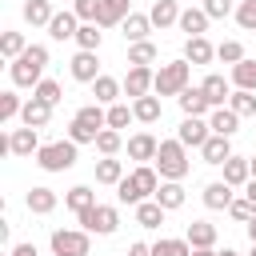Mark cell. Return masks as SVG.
<instances>
[{"instance_id":"6da1fadb","label":"cell","mask_w":256,"mask_h":256,"mask_svg":"<svg viewBox=\"0 0 256 256\" xmlns=\"http://www.w3.org/2000/svg\"><path fill=\"white\" fill-rule=\"evenodd\" d=\"M156 188H160V172H156L152 164H140V168H132V172L116 184V200L136 208V204L152 200V196H156Z\"/></svg>"},{"instance_id":"7a4b0ae2","label":"cell","mask_w":256,"mask_h":256,"mask_svg":"<svg viewBox=\"0 0 256 256\" xmlns=\"http://www.w3.org/2000/svg\"><path fill=\"white\" fill-rule=\"evenodd\" d=\"M44 68H48V48H44V44H28L24 56L8 64L12 84H16V88H32V92H36V84L44 80Z\"/></svg>"},{"instance_id":"3957f363","label":"cell","mask_w":256,"mask_h":256,"mask_svg":"<svg viewBox=\"0 0 256 256\" xmlns=\"http://www.w3.org/2000/svg\"><path fill=\"white\" fill-rule=\"evenodd\" d=\"M152 168L160 172V180H184L188 168H192L188 164V148L180 140H160V152H156Z\"/></svg>"},{"instance_id":"277c9868","label":"cell","mask_w":256,"mask_h":256,"mask_svg":"<svg viewBox=\"0 0 256 256\" xmlns=\"http://www.w3.org/2000/svg\"><path fill=\"white\" fill-rule=\"evenodd\" d=\"M188 80H192V64L180 56V60H168V64L156 68V84H152V92H156V96H180V92L188 88Z\"/></svg>"},{"instance_id":"5b68a950","label":"cell","mask_w":256,"mask_h":256,"mask_svg":"<svg viewBox=\"0 0 256 256\" xmlns=\"http://www.w3.org/2000/svg\"><path fill=\"white\" fill-rule=\"evenodd\" d=\"M48 244H52V256H88L92 252V232H84V228H56L48 236Z\"/></svg>"},{"instance_id":"8992f818","label":"cell","mask_w":256,"mask_h":256,"mask_svg":"<svg viewBox=\"0 0 256 256\" xmlns=\"http://www.w3.org/2000/svg\"><path fill=\"white\" fill-rule=\"evenodd\" d=\"M76 148H80V144H72V140H52V144H44V148L36 152V164H40L44 172H68V168L76 164Z\"/></svg>"},{"instance_id":"52a82bcc","label":"cell","mask_w":256,"mask_h":256,"mask_svg":"<svg viewBox=\"0 0 256 256\" xmlns=\"http://www.w3.org/2000/svg\"><path fill=\"white\" fill-rule=\"evenodd\" d=\"M76 220H80V228L92 232V236H112V232L120 228V212H116L112 204H96V208L80 212Z\"/></svg>"},{"instance_id":"ba28073f","label":"cell","mask_w":256,"mask_h":256,"mask_svg":"<svg viewBox=\"0 0 256 256\" xmlns=\"http://www.w3.org/2000/svg\"><path fill=\"white\" fill-rule=\"evenodd\" d=\"M208 136H212V128H208V120H204V116H184V120H180V128H176V140H180L184 148H204V144H208Z\"/></svg>"},{"instance_id":"9c48e42d","label":"cell","mask_w":256,"mask_h":256,"mask_svg":"<svg viewBox=\"0 0 256 256\" xmlns=\"http://www.w3.org/2000/svg\"><path fill=\"white\" fill-rule=\"evenodd\" d=\"M44 144H40V132L36 128H12L8 132V156H36Z\"/></svg>"},{"instance_id":"30bf717a","label":"cell","mask_w":256,"mask_h":256,"mask_svg":"<svg viewBox=\"0 0 256 256\" xmlns=\"http://www.w3.org/2000/svg\"><path fill=\"white\" fill-rule=\"evenodd\" d=\"M68 72H72V80H80V84H96V80L104 76L96 52H76V56L68 60Z\"/></svg>"},{"instance_id":"8fae6325","label":"cell","mask_w":256,"mask_h":256,"mask_svg":"<svg viewBox=\"0 0 256 256\" xmlns=\"http://www.w3.org/2000/svg\"><path fill=\"white\" fill-rule=\"evenodd\" d=\"M120 84H124V96L140 100V96H148V92H152V84H156V72H152V68H128V76H124Z\"/></svg>"},{"instance_id":"7c38bea8","label":"cell","mask_w":256,"mask_h":256,"mask_svg":"<svg viewBox=\"0 0 256 256\" xmlns=\"http://www.w3.org/2000/svg\"><path fill=\"white\" fill-rule=\"evenodd\" d=\"M156 152H160V140H156L152 132H136V136H128V156H132V160L152 164V160H156Z\"/></svg>"},{"instance_id":"4fadbf2b","label":"cell","mask_w":256,"mask_h":256,"mask_svg":"<svg viewBox=\"0 0 256 256\" xmlns=\"http://www.w3.org/2000/svg\"><path fill=\"white\" fill-rule=\"evenodd\" d=\"M232 200H236L232 184H224V180L204 184V208H212V212H228V208H232Z\"/></svg>"},{"instance_id":"5bb4252c","label":"cell","mask_w":256,"mask_h":256,"mask_svg":"<svg viewBox=\"0 0 256 256\" xmlns=\"http://www.w3.org/2000/svg\"><path fill=\"white\" fill-rule=\"evenodd\" d=\"M176 100H180V112H184V116H212V104H208L204 88H192V84H188Z\"/></svg>"},{"instance_id":"9a60e30c","label":"cell","mask_w":256,"mask_h":256,"mask_svg":"<svg viewBox=\"0 0 256 256\" xmlns=\"http://www.w3.org/2000/svg\"><path fill=\"white\" fill-rule=\"evenodd\" d=\"M220 168H224V184H232V188H244L252 180V160L248 156H228Z\"/></svg>"},{"instance_id":"2e32d148","label":"cell","mask_w":256,"mask_h":256,"mask_svg":"<svg viewBox=\"0 0 256 256\" xmlns=\"http://www.w3.org/2000/svg\"><path fill=\"white\" fill-rule=\"evenodd\" d=\"M76 32H80V20H76V12H72V8L56 12V16H52V24H48V36H52V40H76Z\"/></svg>"},{"instance_id":"e0dca14e","label":"cell","mask_w":256,"mask_h":256,"mask_svg":"<svg viewBox=\"0 0 256 256\" xmlns=\"http://www.w3.org/2000/svg\"><path fill=\"white\" fill-rule=\"evenodd\" d=\"M184 60H188L192 68L212 64V60H216V48L208 44V36H192V40H184Z\"/></svg>"},{"instance_id":"ac0fdd59","label":"cell","mask_w":256,"mask_h":256,"mask_svg":"<svg viewBox=\"0 0 256 256\" xmlns=\"http://www.w3.org/2000/svg\"><path fill=\"white\" fill-rule=\"evenodd\" d=\"M48 120H52V104H44V100H36V96L24 100V112H20V124H24V128H36V132H40Z\"/></svg>"},{"instance_id":"d6986e66","label":"cell","mask_w":256,"mask_h":256,"mask_svg":"<svg viewBox=\"0 0 256 256\" xmlns=\"http://www.w3.org/2000/svg\"><path fill=\"white\" fill-rule=\"evenodd\" d=\"M164 212H176V208H184V184L180 180H160V188H156V196H152Z\"/></svg>"},{"instance_id":"ffe728a7","label":"cell","mask_w":256,"mask_h":256,"mask_svg":"<svg viewBox=\"0 0 256 256\" xmlns=\"http://www.w3.org/2000/svg\"><path fill=\"white\" fill-rule=\"evenodd\" d=\"M24 204H28V212H32V216H48V212H52V208L60 204V196H56L52 188L36 184V188H32V192L24 196Z\"/></svg>"},{"instance_id":"44dd1931","label":"cell","mask_w":256,"mask_h":256,"mask_svg":"<svg viewBox=\"0 0 256 256\" xmlns=\"http://www.w3.org/2000/svg\"><path fill=\"white\" fill-rule=\"evenodd\" d=\"M180 12H184V8H180L176 0H156V4H152V12H148V20H152V28H160V32H164V28L180 24Z\"/></svg>"},{"instance_id":"7402d4cb","label":"cell","mask_w":256,"mask_h":256,"mask_svg":"<svg viewBox=\"0 0 256 256\" xmlns=\"http://www.w3.org/2000/svg\"><path fill=\"white\" fill-rule=\"evenodd\" d=\"M20 16H24L32 28H48V24H52V16H56V8H52V0H24Z\"/></svg>"},{"instance_id":"603a6c76","label":"cell","mask_w":256,"mask_h":256,"mask_svg":"<svg viewBox=\"0 0 256 256\" xmlns=\"http://www.w3.org/2000/svg\"><path fill=\"white\" fill-rule=\"evenodd\" d=\"M200 88H204V96H208V104H212V108H224V104L232 100L228 80H224V76H216V72H212V76H204V84H200Z\"/></svg>"},{"instance_id":"cb8c5ba5","label":"cell","mask_w":256,"mask_h":256,"mask_svg":"<svg viewBox=\"0 0 256 256\" xmlns=\"http://www.w3.org/2000/svg\"><path fill=\"white\" fill-rule=\"evenodd\" d=\"M208 128L216 132V136H236V128H240V116L232 112V108H212V116H208Z\"/></svg>"},{"instance_id":"d4e9b609","label":"cell","mask_w":256,"mask_h":256,"mask_svg":"<svg viewBox=\"0 0 256 256\" xmlns=\"http://www.w3.org/2000/svg\"><path fill=\"white\" fill-rule=\"evenodd\" d=\"M200 156H204V164H224V160L236 156V152H232V140H228V136H216V132H212L208 144L200 148Z\"/></svg>"},{"instance_id":"484cf974","label":"cell","mask_w":256,"mask_h":256,"mask_svg":"<svg viewBox=\"0 0 256 256\" xmlns=\"http://www.w3.org/2000/svg\"><path fill=\"white\" fill-rule=\"evenodd\" d=\"M64 208L80 216V212H88V208H96V192H92L88 184H76V188H68V192H64Z\"/></svg>"},{"instance_id":"4316f807","label":"cell","mask_w":256,"mask_h":256,"mask_svg":"<svg viewBox=\"0 0 256 256\" xmlns=\"http://www.w3.org/2000/svg\"><path fill=\"white\" fill-rule=\"evenodd\" d=\"M184 240H188L192 248H216V224H208V220H192L188 232H184Z\"/></svg>"},{"instance_id":"83f0119b","label":"cell","mask_w":256,"mask_h":256,"mask_svg":"<svg viewBox=\"0 0 256 256\" xmlns=\"http://www.w3.org/2000/svg\"><path fill=\"white\" fill-rule=\"evenodd\" d=\"M208 24H212V20H208L204 8H184V12H180V32H188V40H192V36H204Z\"/></svg>"},{"instance_id":"f1b7e54d","label":"cell","mask_w":256,"mask_h":256,"mask_svg":"<svg viewBox=\"0 0 256 256\" xmlns=\"http://www.w3.org/2000/svg\"><path fill=\"white\" fill-rule=\"evenodd\" d=\"M120 28H124V40H128V44H140V40H148V32H152V20H148L144 12H132V16L120 24Z\"/></svg>"},{"instance_id":"f546056e","label":"cell","mask_w":256,"mask_h":256,"mask_svg":"<svg viewBox=\"0 0 256 256\" xmlns=\"http://www.w3.org/2000/svg\"><path fill=\"white\" fill-rule=\"evenodd\" d=\"M132 112H136V120H140V124H156L164 108H160V96H156V92H148V96L132 100Z\"/></svg>"},{"instance_id":"4dcf8cb0","label":"cell","mask_w":256,"mask_h":256,"mask_svg":"<svg viewBox=\"0 0 256 256\" xmlns=\"http://www.w3.org/2000/svg\"><path fill=\"white\" fill-rule=\"evenodd\" d=\"M132 12H128V0H104V8H100V28H116V24H124Z\"/></svg>"},{"instance_id":"1f68e13d","label":"cell","mask_w":256,"mask_h":256,"mask_svg":"<svg viewBox=\"0 0 256 256\" xmlns=\"http://www.w3.org/2000/svg\"><path fill=\"white\" fill-rule=\"evenodd\" d=\"M124 180V164L116 160V156H104V160H96V184H120Z\"/></svg>"},{"instance_id":"d6a6232c","label":"cell","mask_w":256,"mask_h":256,"mask_svg":"<svg viewBox=\"0 0 256 256\" xmlns=\"http://www.w3.org/2000/svg\"><path fill=\"white\" fill-rule=\"evenodd\" d=\"M124 92V84L116 80V76H100L96 84H92V96H96V104H116V96Z\"/></svg>"},{"instance_id":"836d02e7","label":"cell","mask_w":256,"mask_h":256,"mask_svg":"<svg viewBox=\"0 0 256 256\" xmlns=\"http://www.w3.org/2000/svg\"><path fill=\"white\" fill-rule=\"evenodd\" d=\"M164 216H168V212H164L156 200L136 204V224H140V228H160V224H164Z\"/></svg>"},{"instance_id":"e575fe53","label":"cell","mask_w":256,"mask_h":256,"mask_svg":"<svg viewBox=\"0 0 256 256\" xmlns=\"http://www.w3.org/2000/svg\"><path fill=\"white\" fill-rule=\"evenodd\" d=\"M24 48H28V40H24V32H4L0 36V56L12 64V60H20L24 56Z\"/></svg>"},{"instance_id":"d590c367","label":"cell","mask_w":256,"mask_h":256,"mask_svg":"<svg viewBox=\"0 0 256 256\" xmlns=\"http://www.w3.org/2000/svg\"><path fill=\"white\" fill-rule=\"evenodd\" d=\"M128 64H132V68H148V64H156V44H152V40L128 44Z\"/></svg>"},{"instance_id":"8d00e7d4","label":"cell","mask_w":256,"mask_h":256,"mask_svg":"<svg viewBox=\"0 0 256 256\" xmlns=\"http://www.w3.org/2000/svg\"><path fill=\"white\" fill-rule=\"evenodd\" d=\"M232 84L236 88H244V92H256V60H240L236 68H232Z\"/></svg>"},{"instance_id":"74e56055","label":"cell","mask_w":256,"mask_h":256,"mask_svg":"<svg viewBox=\"0 0 256 256\" xmlns=\"http://www.w3.org/2000/svg\"><path fill=\"white\" fill-rule=\"evenodd\" d=\"M228 108L244 120V116H256V92H244V88H236L232 92V100H228Z\"/></svg>"},{"instance_id":"f35d334b","label":"cell","mask_w":256,"mask_h":256,"mask_svg":"<svg viewBox=\"0 0 256 256\" xmlns=\"http://www.w3.org/2000/svg\"><path fill=\"white\" fill-rule=\"evenodd\" d=\"M152 256H192V244H188V240H172V236H164V240L152 244Z\"/></svg>"},{"instance_id":"ab89813d","label":"cell","mask_w":256,"mask_h":256,"mask_svg":"<svg viewBox=\"0 0 256 256\" xmlns=\"http://www.w3.org/2000/svg\"><path fill=\"white\" fill-rule=\"evenodd\" d=\"M100 40H104L100 24H80V32H76V44H80V52H96V48H100Z\"/></svg>"},{"instance_id":"60d3db41","label":"cell","mask_w":256,"mask_h":256,"mask_svg":"<svg viewBox=\"0 0 256 256\" xmlns=\"http://www.w3.org/2000/svg\"><path fill=\"white\" fill-rule=\"evenodd\" d=\"M120 148H124V136H120L116 128H104V132L96 136V152H100V156H116Z\"/></svg>"},{"instance_id":"b9f144b4","label":"cell","mask_w":256,"mask_h":256,"mask_svg":"<svg viewBox=\"0 0 256 256\" xmlns=\"http://www.w3.org/2000/svg\"><path fill=\"white\" fill-rule=\"evenodd\" d=\"M100 8H104V0H72V12H76L80 24H96L100 20Z\"/></svg>"},{"instance_id":"7bdbcfd3","label":"cell","mask_w":256,"mask_h":256,"mask_svg":"<svg viewBox=\"0 0 256 256\" xmlns=\"http://www.w3.org/2000/svg\"><path fill=\"white\" fill-rule=\"evenodd\" d=\"M216 60L236 68V64L244 60V44H240V40H224V44H216Z\"/></svg>"},{"instance_id":"ee69618b","label":"cell","mask_w":256,"mask_h":256,"mask_svg":"<svg viewBox=\"0 0 256 256\" xmlns=\"http://www.w3.org/2000/svg\"><path fill=\"white\" fill-rule=\"evenodd\" d=\"M32 96H36V100H44V104H52V108H56V104H60V100H64V88H60V84H56V80H40V84H36V92H32Z\"/></svg>"},{"instance_id":"f6af8a7d","label":"cell","mask_w":256,"mask_h":256,"mask_svg":"<svg viewBox=\"0 0 256 256\" xmlns=\"http://www.w3.org/2000/svg\"><path fill=\"white\" fill-rule=\"evenodd\" d=\"M24 112V104H20V96L16 92H0V124H8V120H16Z\"/></svg>"},{"instance_id":"bcb514c9","label":"cell","mask_w":256,"mask_h":256,"mask_svg":"<svg viewBox=\"0 0 256 256\" xmlns=\"http://www.w3.org/2000/svg\"><path fill=\"white\" fill-rule=\"evenodd\" d=\"M228 216H232V220H240V224H252V220H256V204H252L248 196H236V200H232V208H228Z\"/></svg>"},{"instance_id":"7dc6e473","label":"cell","mask_w":256,"mask_h":256,"mask_svg":"<svg viewBox=\"0 0 256 256\" xmlns=\"http://www.w3.org/2000/svg\"><path fill=\"white\" fill-rule=\"evenodd\" d=\"M128 120H136V112L128 108V104H108V128H128Z\"/></svg>"},{"instance_id":"c3c4849f","label":"cell","mask_w":256,"mask_h":256,"mask_svg":"<svg viewBox=\"0 0 256 256\" xmlns=\"http://www.w3.org/2000/svg\"><path fill=\"white\" fill-rule=\"evenodd\" d=\"M236 24L244 32H256V0H240L236 4Z\"/></svg>"},{"instance_id":"681fc988","label":"cell","mask_w":256,"mask_h":256,"mask_svg":"<svg viewBox=\"0 0 256 256\" xmlns=\"http://www.w3.org/2000/svg\"><path fill=\"white\" fill-rule=\"evenodd\" d=\"M204 12H208V20H224V16H236V4L232 0H204Z\"/></svg>"},{"instance_id":"f907efd6","label":"cell","mask_w":256,"mask_h":256,"mask_svg":"<svg viewBox=\"0 0 256 256\" xmlns=\"http://www.w3.org/2000/svg\"><path fill=\"white\" fill-rule=\"evenodd\" d=\"M124 256H152V244L136 240V244H128V252H124Z\"/></svg>"},{"instance_id":"816d5d0a","label":"cell","mask_w":256,"mask_h":256,"mask_svg":"<svg viewBox=\"0 0 256 256\" xmlns=\"http://www.w3.org/2000/svg\"><path fill=\"white\" fill-rule=\"evenodd\" d=\"M8 256H40V252H36V244H12Z\"/></svg>"},{"instance_id":"f5cc1de1","label":"cell","mask_w":256,"mask_h":256,"mask_svg":"<svg viewBox=\"0 0 256 256\" xmlns=\"http://www.w3.org/2000/svg\"><path fill=\"white\" fill-rule=\"evenodd\" d=\"M244 196H248V200H252V204H256V176H252V180H248V184H244Z\"/></svg>"},{"instance_id":"db71d44e","label":"cell","mask_w":256,"mask_h":256,"mask_svg":"<svg viewBox=\"0 0 256 256\" xmlns=\"http://www.w3.org/2000/svg\"><path fill=\"white\" fill-rule=\"evenodd\" d=\"M192 256H220L216 248H192Z\"/></svg>"},{"instance_id":"11a10c76","label":"cell","mask_w":256,"mask_h":256,"mask_svg":"<svg viewBox=\"0 0 256 256\" xmlns=\"http://www.w3.org/2000/svg\"><path fill=\"white\" fill-rule=\"evenodd\" d=\"M248 236H252V244H256V220H252V224H248Z\"/></svg>"},{"instance_id":"9f6ffc18","label":"cell","mask_w":256,"mask_h":256,"mask_svg":"<svg viewBox=\"0 0 256 256\" xmlns=\"http://www.w3.org/2000/svg\"><path fill=\"white\" fill-rule=\"evenodd\" d=\"M220 256H240V252H236V248H224V252H220Z\"/></svg>"},{"instance_id":"6f0895ef","label":"cell","mask_w":256,"mask_h":256,"mask_svg":"<svg viewBox=\"0 0 256 256\" xmlns=\"http://www.w3.org/2000/svg\"><path fill=\"white\" fill-rule=\"evenodd\" d=\"M252 176H256V156H252Z\"/></svg>"},{"instance_id":"680465c9","label":"cell","mask_w":256,"mask_h":256,"mask_svg":"<svg viewBox=\"0 0 256 256\" xmlns=\"http://www.w3.org/2000/svg\"><path fill=\"white\" fill-rule=\"evenodd\" d=\"M248 256H256V244H252V252H248Z\"/></svg>"}]
</instances>
